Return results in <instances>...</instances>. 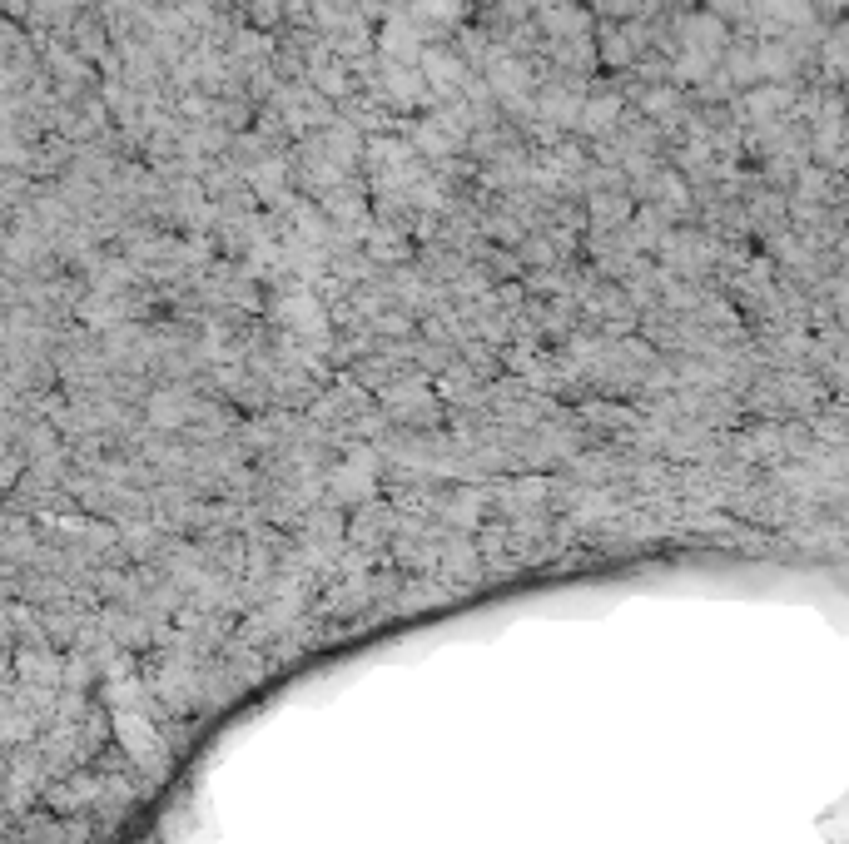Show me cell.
I'll return each mask as SVG.
<instances>
[]
</instances>
